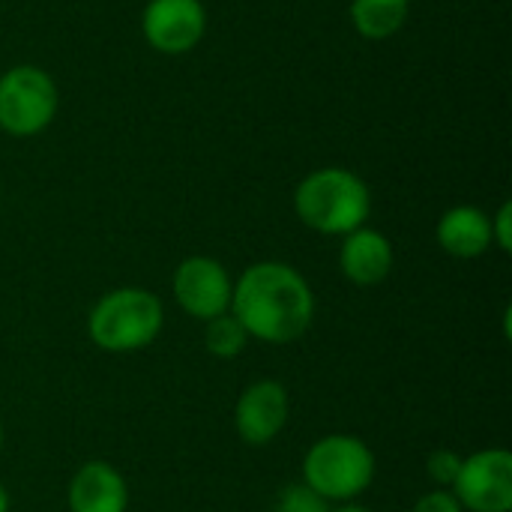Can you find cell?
<instances>
[{"mask_svg":"<svg viewBox=\"0 0 512 512\" xmlns=\"http://www.w3.org/2000/svg\"><path fill=\"white\" fill-rule=\"evenodd\" d=\"M231 315L243 324L249 339L288 345L312 327L315 294L297 267L258 261L234 279Z\"/></svg>","mask_w":512,"mask_h":512,"instance_id":"obj_1","label":"cell"},{"mask_svg":"<svg viewBox=\"0 0 512 512\" xmlns=\"http://www.w3.org/2000/svg\"><path fill=\"white\" fill-rule=\"evenodd\" d=\"M294 213L309 231L345 237L366 225L372 213V192L369 183L348 168H315L294 189Z\"/></svg>","mask_w":512,"mask_h":512,"instance_id":"obj_2","label":"cell"},{"mask_svg":"<svg viewBox=\"0 0 512 512\" xmlns=\"http://www.w3.org/2000/svg\"><path fill=\"white\" fill-rule=\"evenodd\" d=\"M165 327V306L147 288H114L87 315V336L105 354H135L150 348Z\"/></svg>","mask_w":512,"mask_h":512,"instance_id":"obj_3","label":"cell"},{"mask_svg":"<svg viewBox=\"0 0 512 512\" xmlns=\"http://www.w3.org/2000/svg\"><path fill=\"white\" fill-rule=\"evenodd\" d=\"M375 453L357 435H324L303 456V483L330 504H348L375 483Z\"/></svg>","mask_w":512,"mask_h":512,"instance_id":"obj_4","label":"cell"},{"mask_svg":"<svg viewBox=\"0 0 512 512\" xmlns=\"http://www.w3.org/2000/svg\"><path fill=\"white\" fill-rule=\"evenodd\" d=\"M57 84L33 63H18L0 75V129L12 138H33L57 117Z\"/></svg>","mask_w":512,"mask_h":512,"instance_id":"obj_5","label":"cell"},{"mask_svg":"<svg viewBox=\"0 0 512 512\" xmlns=\"http://www.w3.org/2000/svg\"><path fill=\"white\" fill-rule=\"evenodd\" d=\"M465 512H512V453L504 447L462 456L450 489Z\"/></svg>","mask_w":512,"mask_h":512,"instance_id":"obj_6","label":"cell"},{"mask_svg":"<svg viewBox=\"0 0 512 512\" xmlns=\"http://www.w3.org/2000/svg\"><path fill=\"white\" fill-rule=\"evenodd\" d=\"M171 291H174L177 306L189 318L210 321V318L231 312L234 279L228 276L222 261L210 258V255H189L177 264Z\"/></svg>","mask_w":512,"mask_h":512,"instance_id":"obj_7","label":"cell"},{"mask_svg":"<svg viewBox=\"0 0 512 512\" xmlns=\"http://www.w3.org/2000/svg\"><path fill=\"white\" fill-rule=\"evenodd\" d=\"M141 33L159 54H189L207 33V9L201 0H147L141 12Z\"/></svg>","mask_w":512,"mask_h":512,"instance_id":"obj_8","label":"cell"},{"mask_svg":"<svg viewBox=\"0 0 512 512\" xmlns=\"http://www.w3.org/2000/svg\"><path fill=\"white\" fill-rule=\"evenodd\" d=\"M291 414V396L282 381L261 378L249 384L234 405V429L246 447H267L279 438Z\"/></svg>","mask_w":512,"mask_h":512,"instance_id":"obj_9","label":"cell"},{"mask_svg":"<svg viewBox=\"0 0 512 512\" xmlns=\"http://www.w3.org/2000/svg\"><path fill=\"white\" fill-rule=\"evenodd\" d=\"M69 512H126L129 510V486L126 477L102 459L84 462L66 489Z\"/></svg>","mask_w":512,"mask_h":512,"instance_id":"obj_10","label":"cell"},{"mask_svg":"<svg viewBox=\"0 0 512 512\" xmlns=\"http://www.w3.org/2000/svg\"><path fill=\"white\" fill-rule=\"evenodd\" d=\"M396 264V252L387 234H381L378 228H357L351 234L342 237V249H339V270L348 282L360 285V288H372L381 285Z\"/></svg>","mask_w":512,"mask_h":512,"instance_id":"obj_11","label":"cell"},{"mask_svg":"<svg viewBox=\"0 0 512 512\" xmlns=\"http://www.w3.org/2000/svg\"><path fill=\"white\" fill-rule=\"evenodd\" d=\"M438 246L459 261H474L492 249V222L489 213L474 204H456L450 207L435 228Z\"/></svg>","mask_w":512,"mask_h":512,"instance_id":"obj_12","label":"cell"},{"mask_svg":"<svg viewBox=\"0 0 512 512\" xmlns=\"http://www.w3.org/2000/svg\"><path fill=\"white\" fill-rule=\"evenodd\" d=\"M411 15V0H351V24L363 39L396 36Z\"/></svg>","mask_w":512,"mask_h":512,"instance_id":"obj_13","label":"cell"},{"mask_svg":"<svg viewBox=\"0 0 512 512\" xmlns=\"http://www.w3.org/2000/svg\"><path fill=\"white\" fill-rule=\"evenodd\" d=\"M204 345H207V351H210L213 357H219V360H234V357H240V354L246 351L249 333L243 330V324H240L231 312H225V315H219V318L204 321Z\"/></svg>","mask_w":512,"mask_h":512,"instance_id":"obj_14","label":"cell"},{"mask_svg":"<svg viewBox=\"0 0 512 512\" xmlns=\"http://www.w3.org/2000/svg\"><path fill=\"white\" fill-rule=\"evenodd\" d=\"M333 504L324 501L321 495H315L306 483H288L279 495L273 512H330Z\"/></svg>","mask_w":512,"mask_h":512,"instance_id":"obj_15","label":"cell"},{"mask_svg":"<svg viewBox=\"0 0 512 512\" xmlns=\"http://www.w3.org/2000/svg\"><path fill=\"white\" fill-rule=\"evenodd\" d=\"M459 468H462V456L456 450H435L426 462V471H429V480L438 486V489H453L456 477H459Z\"/></svg>","mask_w":512,"mask_h":512,"instance_id":"obj_16","label":"cell"},{"mask_svg":"<svg viewBox=\"0 0 512 512\" xmlns=\"http://www.w3.org/2000/svg\"><path fill=\"white\" fill-rule=\"evenodd\" d=\"M492 222V246L501 249L504 255L512 252V201H504L495 216H489Z\"/></svg>","mask_w":512,"mask_h":512,"instance_id":"obj_17","label":"cell"},{"mask_svg":"<svg viewBox=\"0 0 512 512\" xmlns=\"http://www.w3.org/2000/svg\"><path fill=\"white\" fill-rule=\"evenodd\" d=\"M411 512H465L462 504L456 501V495L450 489H435V492H426Z\"/></svg>","mask_w":512,"mask_h":512,"instance_id":"obj_18","label":"cell"},{"mask_svg":"<svg viewBox=\"0 0 512 512\" xmlns=\"http://www.w3.org/2000/svg\"><path fill=\"white\" fill-rule=\"evenodd\" d=\"M330 512H372L369 507H363V504H354V501H348V504H339V507H333Z\"/></svg>","mask_w":512,"mask_h":512,"instance_id":"obj_19","label":"cell"},{"mask_svg":"<svg viewBox=\"0 0 512 512\" xmlns=\"http://www.w3.org/2000/svg\"><path fill=\"white\" fill-rule=\"evenodd\" d=\"M12 510V498H9V489L0 483V512H9Z\"/></svg>","mask_w":512,"mask_h":512,"instance_id":"obj_20","label":"cell"},{"mask_svg":"<svg viewBox=\"0 0 512 512\" xmlns=\"http://www.w3.org/2000/svg\"><path fill=\"white\" fill-rule=\"evenodd\" d=\"M3 438H6V435H3V423H0V453H3Z\"/></svg>","mask_w":512,"mask_h":512,"instance_id":"obj_21","label":"cell"},{"mask_svg":"<svg viewBox=\"0 0 512 512\" xmlns=\"http://www.w3.org/2000/svg\"><path fill=\"white\" fill-rule=\"evenodd\" d=\"M0 204H3V198H0Z\"/></svg>","mask_w":512,"mask_h":512,"instance_id":"obj_22","label":"cell"}]
</instances>
